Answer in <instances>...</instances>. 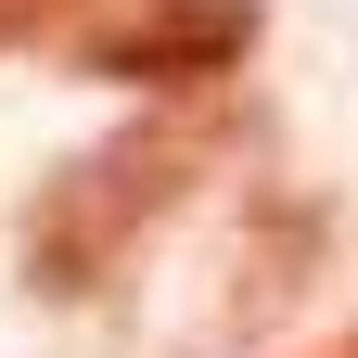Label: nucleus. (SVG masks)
Instances as JSON below:
<instances>
[{
	"mask_svg": "<svg viewBox=\"0 0 358 358\" xmlns=\"http://www.w3.org/2000/svg\"><path fill=\"white\" fill-rule=\"evenodd\" d=\"M217 154V128L205 115H166V128H128V141H103V154H77L52 192L26 205V268L52 294H103L115 268H128V243L154 231V217L192 192V166Z\"/></svg>",
	"mask_w": 358,
	"mask_h": 358,
	"instance_id": "f257e3e1",
	"label": "nucleus"
},
{
	"mask_svg": "<svg viewBox=\"0 0 358 358\" xmlns=\"http://www.w3.org/2000/svg\"><path fill=\"white\" fill-rule=\"evenodd\" d=\"M243 52H256V0H141L77 38V64L103 90H217L243 77Z\"/></svg>",
	"mask_w": 358,
	"mask_h": 358,
	"instance_id": "f03ea898",
	"label": "nucleus"
},
{
	"mask_svg": "<svg viewBox=\"0 0 358 358\" xmlns=\"http://www.w3.org/2000/svg\"><path fill=\"white\" fill-rule=\"evenodd\" d=\"M90 0H0V52H13V38H52V26H77Z\"/></svg>",
	"mask_w": 358,
	"mask_h": 358,
	"instance_id": "7ed1b4c3",
	"label": "nucleus"
},
{
	"mask_svg": "<svg viewBox=\"0 0 358 358\" xmlns=\"http://www.w3.org/2000/svg\"><path fill=\"white\" fill-rule=\"evenodd\" d=\"M333 358H358V333H345V345H333Z\"/></svg>",
	"mask_w": 358,
	"mask_h": 358,
	"instance_id": "20e7f679",
	"label": "nucleus"
}]
</instances>
